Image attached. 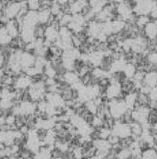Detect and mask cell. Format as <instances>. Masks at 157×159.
Here are the masks:
<instances>
[{
    "label": "cell",
    "mask_w": 157,
    "mask_h": 159,
    "mask_svg": "<svg viewBox=\"0 0 157 159\" xmlns=\"http://www.w3.org/2000/svg\"><path fill=\"white\" fill-rule=\"evenodd\" d=\"M59 37V28L54 25H48L44 32V45L50 47L54 44Z\"/></svg>",
    "instance_id": "obj_8"
},
{
    "label": "cell",
    "mask_w": 157,
    "mask_h": 159,
    "mask_svg": "<svg viewBox=\"0 0 157 159\" xmlns=\"http://www.w3.org/2000/svg\"><path fill=\"white\" fill-rule=\"evenodd\" d=\"M16 119H15V116L14 115H11V116H8L6 118V124L8 125V126H11L15 123Z\"/></svg>",
    "instance_id": "obj_49"
},
{
    "label": "cell",
    "mask_w": 157,
    "mask_h": 159,
    "mask_svg": "<svg viewBox=\"0 0 157 159\" xmlns=\"http://www.w3.org/2000/svg\"><path fill=\"white\" fill-rule=\"evenodd\" d=\"M150 21H152L149 15H138L136 20V25L139 28H144Z\"/></svg>",
    "instance_id": "obj_28"
},
{
    "label": "cell",
    "mask_w": 157,
    "mask_h": 159,
    "mask_svg": "<svg viewBox=\"0 0 157 159\" xmlns=\"http://www.w3.org/2000/svg\"><path fill=\"white\" fill-rule=\"evenodd\" d=\"M116 3H122V2H124L125 0H114Z\"/></svg>",
    "instance_id": "obj_57"
},
{
    "label": "cell",
    "mask_w": 157,
    "mask_h": 159,
    "mask_svg": "<svg viewBox=\"0 0 157 159\" xmlns=\"http://www.w3.org/2000/svg\"><path fill=\"white\" fill-rule=\"evenodd\" d=\"M73 20V15L70 14V13H67V14H64L62 16V18L59 20V25L60 27H64V26H69L70 24V22L72 21Z\"/></svg>",
    "instance_id": "obj_35"
},
{
    "label": "cell",
    "mask_w": 157,
    "mask_h": 159,
    "mask_svg": "<svg viewBox=\"0 0 157 159\" xmlns=\"http://www.w3.org/2000/svg\"><path fill=\"white\" fill-rule=\"evenodd\" d=\"M64 159H76V157L73 153V151H67L66 153H64V156H63Z\"/></svg>",
    "instance_id": "obj_47"
},
{
    "label": "cell",
    "mask_w": 157,
    "mask_h": 159,
    "mask_svg": "<svg viewBox=\"0 0 157 159\" xmlns=\"http://www.w3.org/2000/svg\"><path fill=\"white\" fill-rule=\"evenodd\" d=\"M114 58L112 57V51L108 50L107 52L105 53L104 55V57L102 59V62L100 64V68L105 71L106 73H111V70H112V66H113V63H114Z\"/></svg>",
    "instance_id": "obj_12"
},
{
    "label": "cell",
    "mask_w": 157,
    "mask_h": 159,
    "mask_svg": "<svg viewBox=\"0 0 157 159\" xmlns=\"http://www.w3.org/2000/svg\"><path fill=\"white\" fill-rule=\"evenodd\" d=\"M87 3H88V1H86V0H77V1H75L72 5H70V13L72 15L80 13L83 7Z\"/></svg>",
    "instance_id": "obj_24"
},
{
    "label": "cell",
    "mask_w": 157,
    "mask_h": 159,
    "mask_svg": "<svg viewBox=\"0 0 157 159\" xmlns=\"http://www.w3.org/2000/svg\"><path fill=\"white\" fill-rule=\"evenodd\" d=\"M148 126H156L157 125V112L155 109H151L148 118H147Z\"/></svg>",
    "instance_id": "obj_37"
},
{
    "label": "cell",
    "mask_w": 157,
    "mask_h": 159,
    "mask_svg": "<svg viewBox=\"0 0 157 159\" xmlns=\"http://www.w3.org/2000/svg\"><path fill=\"white\" fill-rule=\"evenodd\" d=\"M33 81L30 76H20V78L16 80L14 86L16 89L20 91V90H25L26 88L30 87Z\"/></svg>",
    "instance_id": "obj_17"
},
{
    "label": "cell",
    "mask_w": 157,
    "mask_h": 159,
    "mask_svg": "<svg viewBox=\"0 0 157 159\" xmlns=\"http://www.w3.org/2000/svg\"><path fill=\"white\" fill-rule=\"evenodd\" d=\"M149 95L152 101H157V86L155 88H152V91Z\"/></svg>",
    "instance_id": "obj_48"
},
{
    "label": "cell",
    "mask_w": 157,
    "mask_h": 159,
    "mask_svg": "<svg viewBox=\"0 0 157 159\" xmlns=\"http://www.w3.org/2000/svg\"><path fill=\"white\" fill-rule=\"evenodd\" d=\"M108 105L110 107L111 115L113 118L117 119L121 117L127 110V105L125 103V100H119V99H111L108 101Z\"/></svg>",
    "instance_id": "obj_5"
},
{
    "label": "cell",
    "mask_w": 157,
    "mask_h": 159,
    "mask_svg": "<svg viewBox=\"0 0 157 159\" xmlns=\"http://www.w3.org/2000/svg\"><path fill=\"white\" fill-rule=\"evenodd\" d=\"M35 28H22L20 32V37L23 43H30L36 39L35 37V33H34Z\"/></svg>",
    "instance_id": "obj_15"
},
{
    "label": "cell",
    "mask_w": 157,
    "mask_h": 159,
    "mask_svg": "<svg viewBox=\"0 0 157 159\" xmlns=\"http://www.w3.org/2000/svg\"><path fill=\"white\" fill-rule=\"evenodd\" d=\"M121 90L126 94H128L129 93H134V92L138 93L136 91L134 81L132 80V79H128V78L125 80L124 81L121 82Z\"/></svg>",
    "instance_id": "obj_21"
},
{
    "label": "cell",
    "mask_w": 157,
    "mask_h": 159,
    "mask_svg": "<svg viewBox=\"0 0 157 159\" xmlns=\"http://www.w3.org/2000/svg\"><path fill=\"white\" fill-rule=\"evenodd\" d=\"M46 85L43 80H36L29 87V95L34 102L41 101L46 94Z\"/></svg>",
    "instance_id": "obj_2"
},
{
    "label": "cell",
    "mask_w": 157,
    "mask_h": 159,
    "mask_svg": "<svg viewBox=\"0 0 157 159\" xmlns=\"http://www.w3.org/2000/svg\"><path fill=\"white\" fill-rule=\"evenodd\" d=\"M62 98L65 100V102L67 101H70V100H73V88L72 87H70L64 91H62L60 93Z\"/></svg>",
    "instance_id": "obj_38"
},
{
    "label": "cell",
    "mask_w": 157,
    "mask_h": 159,
    "mask_svg": "<svg viewBox=\"0 0 157 159\" xmlns=\"http://www.w3.org/2000/svg\"><path fill=\"white\" fill-rule=\"evenodd\" d=\"M7 157V151L6 149H0V158Z\"/></svg>",
    "instance_id": "obj_52"
},
{
    "label": "cell",
    "mask_w": 157,
    "mask_h": 159,
    "mask_svg": "<svg viewBox=\"0 0 157 159\" xmlns=\"http://www.w3.org/2000/svg\"><path fill=\"white\" fill-rule=\"evenodd\" d=\"M12 37L9 35L6 28H0V44H7L11 42Z\"/></svg>",
    "instance_id": "obj_33"
},
{
    "label": "cell",
    "mask_w": 157,
    "mask_h": 159,
    "mask_svg": "<svg viewBox=\"0 0 157 159\" xmlns=\"http://www.w3.org/2000/svg\"><path fill=\"white\" fill-rule=\"evenodd\" d=\"M73 33L71 30L67 27H60L59 28V37L58 40L55 43L58 47H60L63 51L71 49L73 48V43H72V37H73Z\"/></svg>",
    "instance_id": "obj_1"
},
{
    "label": "cell",
    "mask_w": 157,
    "mask_h": 159,
    "mask_svg": "<svg viewBox=\"0 0 157 159\" xmlns=\"http://www.w3.org/2000/svg\"><path fill=\"white\" fill-rule=\"evenodd\" d=\"M144 31H145V35H146V37L149 40H153L157 38V27L153 20L150 21V22L144 27Z\"/></svg>",
    "instance_id": "obj_19"
},
{
    "label": "cell",
    "mask_w": 157,
    "mask_h": 159,
    "mask_svg": "<svg viewBox=\"0 0 157 159\" xmlns=\"http://www.w3.org/2000/svg\"><path fill=\"white\" fill-rule=\"evenodd\" d=\"M64 79L67 82H69L70 85L75 84L76 82H78L80 80L79 76L75 72V71H68L65 75H64Z\"/></svg>",
    "instance_id": "obj_31"
},
{
    "label": "cell",
    "mask_w": 157,
    "mask_h": 159,
    "mask_svg": "<svg viewBox=\"0 0 157 159\" xmlns=\"http://www.w3.org/2000/svg\"><path fill=\"white\" fill-rule=\"evenodd\" d=\"M52 17L50 8H42L38 12V20H39V24L44 25L46 23H49L50 19Z\"/></svg>",
    "instance_id": "obj_20"
},
{
    "label": "cell",
    "mask_w": 157,
    "mask_h": 159,
    "mask_svg": "<svg viewBox=\"0 0 157 159\" xmlns=\"http://www.w3.org/2000/svg\"><path fill=\"white\" fill-rule=\"evenodd\" d=\"M2 77H3V71L0 70V83H1V79H2Z\"/></svg>",
    "instance_id": "obj_56"
},
{
    "label": "cell",
    "mask_w": 157,
    "mask_h": 159,
    "mask_svg": "<svg viewBox=\"0 0 157 159\" xmlns=\"http://www.w3.org/2000/svg\"><path fill=\"white\" fill-rule=\"evenodd\" d=\"M12 107L11 99H0V108L1 109H8Z\"/></svg>",
    "instance_id": "obj_44"
},
{
    "label": "cell",
    "mask_w": 157,
    "mask_h": 159,
    "mask_svg": "<svg viewBox=\"0 0 157 159\" xmlns=\"http://www.w3.org/2000/svg\"><path fill=\"white\" fill-rule=\"evenodd\" d=\"M52 151L53 149H51L48 146L42 147L40 148L38 153L34 154V159H51L52 158Z\"/></svg>",
    "instance_id": "obj_23"
},
{
    "label": "cell",
    "mask_w": 157,
    "mask_h": 159,
    "mask_svg": "<svg viewBox=\"0 0 157 159\" xmlns=\"http://www.w3.org/2000/svg\"><path fill=\"white\" fill-rule=\"evenodd\" d=\"M36 57L34 55L29 53V52H22L20 56V66L22 68V70L31 67H34L35 64Z\"/></svg>",
    "instance_id": "obj_14"
},
{
    "label": "cell",
    "mask_w": 157,
    "mask_h": 159,
    "mask_svg": "<svg viewBox=\"0 0 157 159\" xmlns=\"http://www.w3.org/2000/svg\"><path fill=\"white\" fill-rule=\"evenodd\" d=\"M21 54H22L21 50H16L15 52H13L10 55V57L8 58V63H7L8 69L15 74H19L22 70V68L20 66Z\"/></svg>",
    "instance_id": "obj_7"
},
{
    "label": "cell",
    "mask_w": 157,
    "mask_h": 159,
    "mask_svg": "<svg viewBox=\"0 0 157 159\" xmlns=\"http://www.w3.org/2000/svg\"><path fill=\"white\" fill-rule=\"evenodd\" d=\"M10 159H17V158H15V157H11Z\"/></svg>",
    "instance_id": "obj_58"
},
{
    "label": "cell",
    "mask_w": 157,
    "mask_h": 159,
    "mask_svg": "<svg viewBox=\"0 0 157 159\" xmlns=\"http://www.w3.org/2000/svg\"><path fill=\"white\" fill-rule=\"evenodd\" d=\"M132 158V151L130 148H122L118 154V159Z\"/></svg>",
    "instance_id": "obj_36"
},
{
    "label": "cell",
    "mask_w": 157,
    "mask_h": 159,
    "mask_svg": "<svg viewBox=\"0 0 157 159\" xmlns=\"http://www.w3.org/2000/svg\"><path fill=\"white\" fill-rule=\"evenodd\" d=\"M143 84L149 86L150 88H155L157 86V71L146 72Z\"/></svg>",
    "instance_id": "obj_18"
},
{
    "label": "cell",
    "mask_w": 157,
    "mask_h": 159,
    "mask_svg": "<svg viewBox=\"0 0 157 159\" xmlns=\"http://www.w3.org/2000/svg\"><path fill=\"white\" fill-rule=\"evenodd\" d=\"M137 94H138V93L134 92V93H129L126 95L125 103L127 105L128 109H130V110L133 109V107L137 102Z\"/></svg>",
    "instance_id": "obj_25"
},
{
    "label": "cell",
    "mask_w": 157,
    "mask_h": 159,
    "mask_svg": "<svg viewBox=\"0 0 157 159\" xmlns=\"http://www.w3.org/2000/svg\"><path fill=\"white\" fill-rule=\"evenodd\" d=\"M69 1H70V0H53V2H56V3L59 4L61 7H62V6H65V5H68V4H69Z\"/></svg>",
    "instance_id": "obj_51"
},
{
    "label": "cell",
    "mask_w": 157,
    "mask_h": 159,
    "mask_svg": "<svg viewBox=\"0 0 157 159\" xmlns=\"http://www.w3.org/2000/svg\"><path fill=\"white\" fill-rule=\"evenodd\" d=\"M45 100L48 104L54 106L56 108L66 107V102L59 93H47L45 94Z\"/></svg>",
    "instance_id": "obj_9"
},
{
    "label": "cell",
    "mask_w": 157,
    "mask_h": 159,
    "mask_svg": "<svg viewBox=\"0 0 157 159\" xmlns=\"http://www.w3.org/2000/svg\"><path fill=\"white\" fill-rule=\"evenodd\" d=\"M122 90H121V83L119 82H111L110 85L107 87L106 91H105V97L108 100L111 99H116L119 96V94L121 93Z\"/></svg>",
    "instance_id": "obj_13"
},
{
    "label": "cell",
    "mask_w": 157,
    "mask_h": 159,
    "mask_svg": "<svg viewBox=\"0 0 157 159\" xmlns=\"http://www.w3.org/2000/svg\"><path fill=\"white\" fill-rule=\"evenodd\" d=\"M137 102L140 106H144V107H150V104L152 102L150 95L143 93L141 92H139L137 94Z\"/></svg>",
    "instance_id": "obj_27"
},
{
    "label": "cell",
    "mask_w": 157,
    "mask_h": 159,
    "mask_svg": "<svg viewBox=\"0 0 157 159\" xmlns=\"http://www.w3.org/2000/svg\"><path fill=\"white\" fill-rule=\"evenodd\" d=\"M26 148L33 154L38 153L41 148V139L36 129H30L28 131V139L26 142Z\"/></svg>",
    "instance_id": "obj_4"
},
{
    "label": "cell",
    "mask_w": 157,
    "mask_h": 159,
    "mask_svg": "<svg viewBox=\"0 0 157 159\" xmlns=\"http://www.w3.org/2000/svg\"><path fill=\"white\" fill-rule=\"evenodd\" d=\"M50 11L53 16L56 17L59 13L62 12V7L59 4H57L56 2H53V4L50 7Z\"/></svg>",
    "instance_id": "obj_41"
},
{
    "label": "cell",
    "mask_w": 157,
    "mask_h": 159,
    "mask_svg": "<svg viewBox=\"0 0 157 159\" xmlns=\"http://www.w3.org/2000/svg\"><path fill=\"white\" fill-rule=\"evenodd\" d=\"M43 73L46 76V78H50V79H56V77L57 75V72H56V69L54 68V66L50 62H48L47 65L45 66Z\"/></svg>",
    "instance_id": "obj_30"
},
{
    "label": "cell",
    "mask_w": 157,
    "mask_h": 159,
    "mask_svg": "<svg viewBox=\"0 0 157 159\" xmlns=\"http://www.w3.org/2000/svg\"><path fill=\"white\" fill-rule=\"evenodd\" d=\"M20 131H21L22 133H25V132H28V131H29V129H28L27 126H24V127H22V128L20 129Z\"/></svg>",
    "instance_id": "obj_54"
},
{
    "label": "cell",
    "mask_w": 157,
    "mask_h": 159,
    "mask_svg": "<svg viewBox=\"0 0 157 159\" xmlns=\"http://www.w3.org/2000/svg\"><path fill=\"white\" fill-rule=\"evenodd\" d=\"M4 64V55L2 53V51L0 50V67Z\"/></svg>",
    "instance_id": "obj_53"
},
{
    "label": "cell",
    "mask_w": 157,
    "mask_h": 159,
    "mask_svg": "<svg viewBox=\"0 0 157 159\" xmlns=\"http://www.w3.org/2000/svg\"><path fill=\"white\" fill-rule=\"evenodd\" d=\"M6 139H7V131L0 130V143H4L5 144Z\"/></svg>",
    "instance_id": "obj_50"
},
{
    "label": "cell",
    "mask_w": 157,
    "mask_h": 159,
    "mask_svg": "<svg viewBox=\"0 0 157 159\" xmlns=\"http://www.w3.org/2000/svg\"><path fill=\"white\" fill-rule=\"evenodd\" d=\"M104 53L102 52H93L92 54L89 55V62L94 67H99L101 62H102V59L104 57Z\"/></svg>",
    "instance_id": "obj_22"
},
{
    "label": "cell",
    "mask_w": 157,
    "mask_h": 159,
    "mask_svg": "<svg viewBox=\"0 0 157 159\" xmlns=\"http://www.w3.org/2000/svg\"><path fill=\"white\" fill-rule=\"evenodd\" d=\"M112 133L118 135L120 138H125L131 136V130H130V126L125 123H118L117 122L115 127L112 129Z\"/></svg>",
    "instance_id": "obj_11"
},
{
    "label": "cell",
    "mask_w": 157,
    "mask_h": 159,
    "mask_svg": "<svg viewBox=\"0 0 157 159\" xmlns=\"http://www.w3.org/2000/svg\"><path fill=\"white\" fill-rule=\"evenodd\" d=\"M84 105H85L86 108H87L91 113H92V114H94V115L96 114V110H97L98 105L95 103L94 100H89V101H87L86 103H84Z\"/></svg>",
    "instance_id": "obj_39"
},
{
    "label": "cell",
    "mask_w": 157,
    "mask_h": 159,
    "mask_svg": "<svg viewBox=\"0 0 157 159\" xmlns=\"http://www.w3.org/2000/svg\"><path fill=\"white\" fill-rule=\"evenodd\" d=\"M6 29L7 31V33L9 34V35L13 38H16L19 35V31H18V27L15 23L14 20H8L6 24Z\"/></svg>",
    "instance_id": "obj_26"
},
{
    "label": "cell",
    "mask_w": 157,
    "mask_h": 159,
    "mask_svg": "<svg viewBox=\"0 0 157 159\" xmlns=\"http://www.w3.org/2000/svg\"><path fill=\"white\" fill-rule=\"evenodd\" d=\"M149 16L151 18L152 20H157V5L155 4V6L153 7V9L151 10V12L149 13Z\"/></svg>",
    "instance_id": "obj_46"
},
{
    "label": "cell",
    "mask_w": 157,
    "mask_h": 159,
    "mask_svg": "<svg viewBox=\"0 0 157 159\" xmlns=\"http://www.w3.org/2000/svg\"><path fill=\"white\" fill-rule=\"evenodd\" d=\"M136 140L132 137V136H128V137H125V138H121L120 139V143L119 145L121 148H130L131 145L133 144V143ZM138 141V140H137Z\"/></svg>",
    "instance_id": "obj_34"
},
{
    "label": "cell",
    "mask_w": 157,
    "mask_h": 159,
    "mask_svg": "<svg viewBox=\"0 0 157 159\" xmlns=\"http://www.w3.org/2000/svg\"><path fill=\"white\" fill-rule=\"evenodd\" d=\"M91 126H92V129H101V128L104 127V119L98 118L97 116H94V118H93V120H92Z\"/></svg>",
    "instance_id": "obj_42"
},
{
    "label": "cell",
    "mask_w": 157,
    "mask_h": 159,
    "mask_svg": "<svg viewBox=\"0 0 157 159\" xmlns=\"http://www.w3.org/2000/svg\"><path fill=\"white\" fill-rule=\"evenodd\" d=\"M123 71L126 74V76H127L128 79H132L133 76H134V74L137 71V68L132 63H127L126 66H125V68H124V70H123Z\"/></svg>",
    "instance_id": "obj_29"
},
{
    "label": "cell",
    "mask_w": 157,
    "mask_h": 159,
    "mask_svg": "<svg viewBox=\"0 0 157 159\" xmlns=\"http://www.w3.org/2000/svg\"><path fill=\"white\" fill-rule=\"evenodd\" d=\"M120 139H121V138L118 137V135L112 133V134L108 137L107 141H108V143H109L112 146H114V145H117V144H118V143H120Z\"/></svg>",
    "instance_id": "obj_45"
},
{
    "label": "cell",
    "mask_w": 157,
    "mask_h": 159,
    "mask_svg": "<svg viewBox=\"0 0 157 159\" xmlns=\"http://www.w3.org/2000/svg\"><path fill=\"white\" fill-rule=\"evenodd\" d=\"M25 159H33V158H30V157H28V158H25Z\"/></svg>",
    "instance_id": "obj_59"
},
{
    "label": "cell",
    "mask_w": 157,
    "mask_h": 159,
    "mask_svg": "<svg viewBox=\"0 0 157 159\" xmlns=\"http://www.w3.org/2000/svg\"><path fill=\"white\" fill-rule=\"evenodd\" d=\"M5 123H6V119H4V118H0V127L3 126Z\"/></svg>",
    "instance_id": "obj_55"
},
{
    "label": "cell",
    "mask_w": 157,
    "mask_h": 159,
    "mask_svg": "<svg viewBox=\"0 0 157 159\" xmlns=\"http://www.w3.org/2000/svg\"><path fill=\"white\" fill-rule=\"evenodd\" d=\"M15 97V93L10 92L8 89H3L0 92V99H13Z\"/></svg>",
    "instance_id": "obj_43"
},
{
    "label": "cell",
    "mask_w": 157,
    "mask_h": 159,
    "mask_svg": "<svg viewBox=\"0 0 157 159\" xmlns=\"http://www.w3.org/2000/svg\"><path fill=\"white\" fill-rule=\"evenodd\" d=\"M20 9H21V3L20 2H13V3L8 4L6 7V8L4 10V15L8 20H11V19L16 18L19 15Z\"/></svg>",
    "instance_id": "obj_10"
},
{
    "label": "cell",
    "mask_w": 157,
    "mask_h": 159,
    "mask_svg": "<svg viewBox=\"0 0 157 159\" xmlns=\"http://www.w3.org/2000/svg\"><path fill=\"white\" fill-rule=\"evenodd\" d=\"M37 106L30 101H24L13 107L12 112L14 116H32L34 114Z\"/></svg>",
    "instance_id": "obj_3"
},
{
    "label": "cell",
    "mask_w": 157,
    "mask_h": 159,
    "mask_svg": "<svg viewBox=\"0 0 157 159\" xmlns=\"http://www.w3.org/2000/svg\"><path fill=\"white\" fill-rule=\"evenodd\" d=\"M27 1V5H28V8L30 10H38L41 7V0H26Z\"/></svg>",
    "instance_id": "obj_40"
},
{
    "label": "cell",
    "mask_w": 157,
    "mask_h": 159,
    "mask_svg": "<svg viewBox=\"0 0 157 159\" xmlns=\"http://www.w3.org/2000/svg\"><path fill=\"white\" fill-rule=\"evenodd\" d=\"M127 22L125 20H112V28H113V34H118L125 27Z\"/></svg>",
    "instance_id": "obj_32"
},
{
    "label": "cell",
    "mask_w": 157,
    "mask_h": 159,
    "mask_svg": "<svg viewBox=\"0 0 157 159\" xmlns=\"http://www.w3.org/2000/svg\"><path fill=\"white\" fill-rule=\"evenodd\" d=\"M130 130H131V136L137 141L139 138L142 135V132L144 130V127L141 123L133 121L130 125Z\"/></svg>",
    "instance_id": "obj_16"
},
{
    "label": "cell",
    "mask_w": 157,
    "mask_h": 159,
    "mask_svg": "<svg viewBox=\"0 0 157 159\" xmlns=\"http://www.w3.org/2000/svg\"><path fill=\"white\" fill-rule=\"evenodd\" d=\"M38 23H39L38 12L34 10L28 11L25 14V16L20 20H19V24L21 29L22 28H35Z\"/></svg>",
    "instance_id": "obj_6"
}]
</instances>
